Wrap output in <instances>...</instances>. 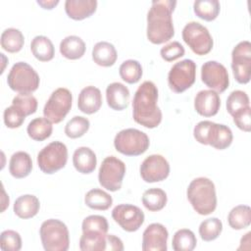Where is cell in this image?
<instances>
[{
	"instance_id": "6da1fadb",
	"label": "cell",
	"mask_w": 251,
	"mask_h": 251,
	"mask_svg": "<svg viewBox=\"0 0 251 251\" xmlns=\"http://www.w3.org/2000/svg\"><path fill=\"white\" fill-rule=\"evenodd\" d=\"M158 88L153 81H143L135 91L132 100L133 120L147 127H157L162 121V112L157 105Z\"/></svg>"
},
{
	"instance_id": "7a4b0ae2",
	"label": "cell",
	"mask_w": 251,
	"mask_h": 251,
	"mask_svg": "<svg viewBox=\"0 0 251 251\" xmlns=\"http://www.w3.org/2000/svg\"><path fill=\"white\" fill-rule=\"evenodd\" d=\"M176 1L154 0L147 13V38L153 44H162L175 35L172 14Z\"/></svg>"
},
{
	"instance_id": "3957f363",
	"label": "cell",
	"mask_w": 251,
	"mask_h": 251,
	"mask_svg": "<svg viewBox=\"0 0 251 251\" xmlns=\"http://www.w3.org/2000/svg\"><path fill=\"white\" fill-rule=\"evenodd\" d=\"M186 195L191 206L199 215H210L216 210V188L210 178L200 176L191 180L187 187Z\"/></svg>"
},
{
	"instance_id": "277c9868",
	"label": "cell",
	"mask_w": 251,
	"mask_h": 251,
	"mask_svg": "<svg viewBox=\"0 0 251 251\" xmlns=\"http://www.w3.org/2000/svg\"><path fill=\"white\" fill-rule=\"evenodd\" d=\"M42 246L46 251H67L70 247V233L67 226L60 220L49 219L39 229Z\"/></svg>"
},
{
	"instance_id": "5b68a950",
	"label": "cell",
	"mask_w": 251,
	"mask_h": 251,
	"mask_svg": "<svg viewBox=\"0 0 251 251\" xmlns=\"http://www.w3.org/2000/svg\"><path fill=\"white\" fill-rule=\"evenodd\" d=\"M39 82L38 74L25 62L14 64L7 76L9 87L19 93H32L38 88Z\"/></svg>"
},
{
	"instance_id": "8992f818",
	"label": "cell",
	"mask_w": 251,
	"mask_h": 251,
	"mask_svg": "<svg viewBox=\"0 0 251 251\" xmlns=\"http://www.w3.org/2000/svg\"><path fill=\"white\" fill-rule=\"evenodd\" d=\"M150 144L148 135L137 128L119 131L114 139L116 150L126 156H138L146 152Z\"/></svg>"
},
{
	"instance_id": "52a82bcc",
	"label": "cell",
	"mask_w": 251,
	"mask_h": 251,
	"mask_svg": "<svg viewBox=\"0 0 251 251\" xmlns=\"http://www.w3.org/2000/svg\"><path fill=\"white\" fill-rule=\"evenodd\" d=\"M68 161L67 146L61 141H53L37 154V165L44 174H54L63 169Z\"/></svg>"
},
{
	"instance_id": "ba28073f",
	"label": "cell",
	"mask_w": 251,
	"mask_h": 251,
	"mask_svg": "<svg viewBox=\"0 0 251 251\" xmlns=\"http://www.w3.org/2000/svg\"><path fill=\"white\" fill-rule=\"evenodd\" d=\"M182 39L196 55L208 54L214 45L208 28L198 22L187 23L182 29Z\"/></svg>"
},
{
	"instance_id": "9c48e42d",
	"label": "cell",
	"mask_w": 251,
	"mask_h": 251,
	"mask_svg": "<svg viewBox=\"0 0 251 251\" xmlns=\"http://www.w3.org/2000/svg\"><path fill=\"white\" fill-rule=\"evenodd\" d=\"M125 175V163L115 156H108L102 161L99 168L98 180L102 187L115 192L122 187Z\"/></svg>"
},
{
	"instance_id": "30bf717a",
	"label": "cell",
	"mask_w": 251,
	"mask_h": 251,
	"mask_svg": "<svg viewBox=\"0 0 251 251\" xmlns=\"http://www.w3.org/2000/svg\"><path fill=\"white\" fill-rule=\"evenodd\" d=\"M73 95L68 88L59 87L54 90L43 108V115L53 124L61 123L72 108Z\"/></svg>"
},
{
	"instance_id": "8fae6325",
	"label": "cell",
	"mask_w": 251,
	"mask_h": 251,
	"mask_svg": "<svg viewBox=\"0 0 251 251\" xmlns=\"http://www.w3.org/2000/svg\"><path fill=\"white\" fill-rule=\"evenodd\" d=\"M195 77L196 64L191 59H184L171 68L168 75V83L174 92L181 93L192 86Z\"/></svg>"
},
{
	"instance_id": "7c38bea8",
	"label": "cell",
	"mask_w": 251,
	"mask_h": 251,
	"mask_svg": "<svg viewBox=\"0 0 251 251\" xmlns=\"http://www.w3.org/2000/svg\"><path fill=\"white\" fill-rule=\"evenodd\" d=\"M231 69L238 83L245 84L250 80L251 74V43L248 40L240 41L231 52Z\"/></svg>"
},
{
	"instance_id": "4fadbf2b",
	"label": "cell",
	"mask_w": 251,
	"mask_h": 251,
	"mask_svg": "<svg viewBox=\"0 0 251 251\" xmlns=\"http://www.w3.org/2000/svg\"><path fill=\"white\" fill-rule=\"evenodd\" d=\"M202 81L217 93L224 92L229 84L226 67L217 61H207L201 67Z\"/></svg>"
},
{
	"instance_id": "5bb4252c",
	"label": "cell",
	"mask_w": 251,
	"mask_h": 251,
	"mask_svg": "<svg viewBox=\"0 0 251 251\" xmlns=\"http://www.w3.org/2000/svg\"><path fill=\"white\" fill-rule=\"evenodd\" d=\"M112 218L124 230L133 232L142 226L145 216L142 210L137 206L120 204L113 209Z\"/></svg>"
},
{
	"instance_id": "9a60e30c",
	"label": "cell",
	"mask_w": 251,
	"mask_h": 251,
	"mask_svg": "<svg viewBox=\"0 0 251 251\" xmlns=\"http://www.w3.org/2000/svg\"><path fill=\"white\" fill-rule=\"evenodd\" d=\"M139 172L145 182H158L169 176L170 165L162 155L153 154L144 159L140 165Z\"/></svg>"
},
{
	"instance_id": "2e32d148",
	"label": "cell",
	"mask_w": 251,
	"mask_h": 251,
	"mask_svg": "<svg viewBox=\"0 0 251 251\" xmlns=\"http://www.w3.org/2000/svg\"><path fill=\"white\" fill-rule=\"evenodd\" d=\"M169 232L165 226L159 223L149 225L142 234L143 251H167Z\"/></svg>"
},
{
	"instance_id": "e0dca14e",
	"label": "cell",
	"mask_w": 251,
	"mask_h": 251,
	"mask_svg": "<svg viewBox=\"0 0 251 251\" xmlns=\"http://www.w3.org/2000/svg\"><path fill=\"white\" fill-rule=\"evenodd\" d=\"M221 107L219 94L212 89L200 90L194 98L195 111L203 117H212L218 114Z\"/></svg>"
},
{
	"instance_id": "ac0fdd59",
	"label": "cell",
	"mask_w": 251,
	"mask_h": 251,
	"mask_svg": "<svg viewBox=\"0 0 251 251\" xmlns=\"http://www.w3.org/2000/svg\"><path fill=\"white\" fill-rule=\"evenodd\" d=\"M102 105V94L99 88L89 85L81 89L77 99L78 110L84 114L96 113Z\"/></svg>"
},
{
	"instance_id": "d6986e66",
	"label": "cell",
	"mask_w": 251,
	"mask_h": 251,
	"mask_svg": "<svg viewBox=\"0 0 251 251\" xmlns=\"http://www.w3.org/2000/svg\"><path fill=\"white\" fill-rule=\"evenodd\" d=\"M130 93L128 88L121 82H112L106 88V99L108 106L116 111L127 108Z\"/></svg>"
},
{
	"instance_id": "ffe728a7",
	"label": "cell",
	"mask_w": 251,
	"mask_h": 251,
	"mask_svg": "<svg viewBox=\"0 0 251 251\" xmlns=\"http://www.w3.org/2000/svg\"><path fill=\"white\" fill-rule=\"evenodd\" d=\"M97 8L96 0H67L65 11L67 15L75 21H80L90 17Z\"/></svg>"
},
{
	"instance_id": "44dd1931",
	"label": "cell",
	"mask_w": 251,
	"mask_h": 251,
	"mask_svg": "<svg viewBox=\"0 0 251 251\" xmlns=\"http://www.w3.org/2000/svg\"><path fill=\"white\" fill-rule=\"evenodd\" d=\"M232 139V131L227 126L213 122L208 135V145L218 150H224L231 144Z\"/></svg>"
},
{
	"instance_id": "7402d4cb",
	"label": "cell",
	"mask_w": 251,
	"mask_h": 251,
	"mask_svg": "<svg viewBox=\"0 0 251 251\" xmlns=\"http://www.w3.org/2000/svg\"><path fill=\"white\" fill-rule=\"evenodd\" d=\"M73 164L78 173L86 175L95 170L97 158L95 153L89 147L81 146L75 150L73 155Z\"/></svg>"
},
{
	"instance_id": "603a6c76",
	"label": "cell",
	"mask_w": 251,
	"mask_h": 251,
	"mask_svg": "<svg viewBox=\"0 0 251 251\" xmlns=\"http://www.w3.org/2000/svg\"><path fill=\"white\" fill-rule=\"evenodd\" d=\"M32 170V160L28 153L18 151L11 156L9 162V172L16 178L27 176Z\"/></svg>"
},
{
	"instance_id": "cb8c5ba5",
	"label": "cell",
	"mask_w": 251,
	"mask_h": 251,
	"mask_svg": "<svg viewBox=\"0 0 251 251\" xmlns=\"http://www.w3.org/2000/svg\"><path fill=\"white\" fill-rule=\"evenodd\" d=\"M117 58V50L110 42L99 41L92 49V59L98 66L111 67L116 63Z\"/></svg>"
},
{
	"instance_id": "d4e9b609",
	"label": "cell",
	"mask_w": 251,
	"mask_h": 251,
	"mask_svg": "<svg viewBox=\"0 0 251 251\" xmlns=\"http://www.w3.org/2000/svg\"><path fill=\"white\" fill-rule=\"evenodd\" d=\"M40 208L38 198L31 194H25L18 197L14 203V213L21 219H30L34 217Z\"/></svg>"
},
{
	"instance_id": "484cf974",
	"label": "cell",
	"mask_w": 251,
	"mask_h": 251,
	"mask_svg": "<svg viewBox=\"0 0 251 251\" xmlns=\"http://www.w3.org/2000/svg\"><path fill=\"white\" fill-rule=\"evenodd\" d=\"M84 41L76 35H69L65 37L60 43L61 54L70 60H76L81 58L85 53Z\"/></svg>"
},
{
	"instance_id": "4316f807",
	"label": "cell",
	"mask_w": 251,
	"mask_h": 251,
	"mask_svg": "<svg viewBox=\"0 0 251 251\" xmlns=\"http://www.w3.org/2000/svg\"><path fill=\"white\" fill-rule=\"evenodd\" d=\"M106 232L87 230L82 231L79 238V249L81 251H104L106 250Z\"/></svg>"
},
{
	"instance_id": "83f0119b",
	"label": "cell",
	"mask_w": 251,
	"mask_h": 251,
	"mask_svg": "<svg viewBox=\"0 0 251 251\" xmlns=\"http://www.w3.org/2000/svg\"><path fill=\"white\" fill-rule=\"evenodd\" d=\"M30 50L32 55L41 62H48L55 55V48L52 41L44 35H37L31 40Z\"/></svg>"
},
{
	"instance_id": "f1b7e54d",
	"label": "cell",
	"mask_w": 251,
	"mask_h": 251,
	"mask_svg": "<svg viewBox=\"0 0 251 251\" xmlns=\"http://www.w3.org/2000/svg\"><path fill=\"white\" fill-rule=\"evenodd\" d=\"M26 131L31 139L36 141H43L51 135L53 131V126L47 118L39 117L29 122L26 127Z\"/></svg>"
},
{
	"instance_id": "f546056e",
	"label": "cell",
	"mask_w": 251,
	"mask_h": 251,
	"mask_svg": "<svg viewBox=\"0 0 251 251\" xmlns=\"http://www.w3.org/2000/svg\"><path fill=\"white\" fill-rule=\"evenodd\" d=\"M84 203L93 210L105 211L113 204L112 196L100 188L90 189L84 196Z\"/></svg>"
},
{
	"instance_id": "4dcf8cb0",
	"label": "cell",
	"mask_w": 251,
	"mask_h": 251,
	"mask_svg": "<svg viewBox=\"0 0 251 251\" xmlns=\"http://www.w3.org/2000/svg\"><path fill=\"white\" fill-rule=\"evenodd\" d=\"M227 222L231 228L239 230L246 228L251 224V209L247 205L233 207L227 216Z\"/></svg>"
},
{
	"instance_id": "1f68e13d",
	"label": "cell",
	"mask_w": 251,
	"mask_h": 251,
	"mask_svg": "<svg viewBox=\"0 0 251 251\" xmlns=\"http://www.w3.org/2000/svg\"><path fill=\"white\" fill-rule=\"evenodd\" d=\"M141 200L142 204L147 210L151 212H157L166 206L168 198L167 193L163 189L153 187L143 192Z\"/></svg>"
},
{
	"instance_id": "d6a6232c",
	"label": "cell",
	"mask_w": 251,
	"mask_h": 251,
	"mask_svg": "<svg viewBox=\"0 0 251 251\" xmlns=\"http://www.w3.org/2000/svg\"><path fill=\"white\" fill-rule=\"evenodd\" d=\"M1 46L10 53L19 52L25 43V37L22 31L15 27L6 28L1 34Z\"/></svg>"
},
{
	"instance_id": "836d02e7",
	"label": "cell",
	"mask_w": 251,
	"mask_h": 251,
	"mask_svg": "<svg viewBox=\"0 0 251 251\" xmlns=\"http://www.w3.org/2000/svg\"><path fill=\"white\" fill-rule=\"evenodd\" d=\"M193 10L198 18L211 22L219 16L221 5L218 0H196Z\"/></svg>"
},
{
	"instance_id": "e575fe53",
	"label": "cell",
	"mask_w": 251,
	"mask_h": 251,
	"mask_svg": "<svg viewBox=\"0 0 251 251\" xmlns=\"http://www.w3.org/2000/svg\"><path fill=\"white\" fill-rule=\"evenodd\" d=\"M197 239L194 232L188 228H181L176 231L172 240L175 251H192L196 247Z\"/></svg>"
},
{
	"instance_id": "d590c367",
	"label": "cell",
	"mask_w": 251,
	"mask_h": 251,
	"mask_svg": "<svg viewBox=\"0 0 251 251\" xmlns=\"http://www.w3.org/2000/svg\"><path fill=\"white\" fill-rule=\"evenodd\" d=\"M119 74L123 80L127 83H136L142 76L143 71L141 64L136 60H126L123 62L119 68Z\"/></svg>"
},
{
	"instance_id": "8d00e7d4",
	"label": "cell",
	"mask_w": 251,
	"mask_h": 251,
	"mask_svg": "<svg viewBox=\"0 0 251 251\" xmlns=\"http://www.w3.org/2000/svg\"><path fill=\"white\" fill-rule=\"evenodd\" d=\"M223 230V224L218 218L204 220L199 226V235L204 241H212L219 237Z\"/></svg>"
},
{
	"instance_id": "74e56055",
	"label": "cell",
	"mask_w": 251,
	"mask_h": 251,
	"mask_svg": "<svg viewBox=\"0 0 251 251\" xmlns=\"http://www.w3.org/2000/svg\"><path fill=\"white\" fill-rule=\"evenodd\" d=\"M90 123L87 118L75 116L65 126V133L70 138H78L87 132Z\"/></svg>"
},
{
	"instance_id": "f35d334b",
	"label": "cell",
	"mask_w": 251,
	"mask_h": 251,
	"mask_svg": "<svg viewBox=\"0 0 251 251\" xmlns=\"http://www.w3.org/2000/svg\"><path fill=\"white\" fill-rule=\"evenodd\" d=\"M249 103V97L246 92L242 90H234L226 99V110L232 116L236 112L250 106Z\"/></svg>"
},
{
	"instance_id": "ab89813d",
	"label": "cell",
	"mask_w": 251,
	"mask_h": 251,
	"mask_svg": "<svg viewBox=\"0 0 251 251\" xmlns=\"http://www.w3.org/2000/svg\"><path fill=\"white\" fill-rule=\"evenodd\" d=\"M12 105L19 108L25 116L34 114L37 110V100L31 93H19L13 98Z\"/></svg>"
},
{
	"instance_id": "60d3db41",
	"label": "cell",
	"mask_w": 251,
	"mask_h": 251,
	"mask_svg": "<svg viewBox=\"0 0 251 251\" xmlns=\"http://www.w3.org/2000/svg\"><path fill=\"white\" fill-rule=\"evenodd\" d=\"M0 247L3 251H19L22 248V238L19 232L7 229L0 236Z\"/></svg>"
},
{
	"instance_id": "b9f144b4",
	"label": "cell",
	"mask_w": 251,
	"mask_h": 251,
	"mask_svg": "<svg viewBox=\"0 0 251 251\" xmlns=\"http://www.w3.org/2000/svg\"><path fill=\"white\" fill-rule=\"evenodd\" d=\"M25 117L26 116L19 108H17L14 105L7 107L3 113L4 124L6 125L7 127H10V128L20 127L24 124Z\"/></svg>"
},
{
	"instance_id": "7bdbcfd3",
	"label": "cell",
	"mask_w": 251,
	"mask_h": 251,
	"mask_svg": "<svg viewBox=\"0 0 251 251\" xmlns=\"http://www.w3.org/2000/svg\"><path fill=\"white\" fill-rule=\"evenodd\" d=\"M81 229L82 231L95 230V231H103L108 233L109 225L105 217L100 215H90L82 221Z\"/></svg>"
},
{
	"instance_id": "ee69618b",
	"label": "cell",
	"mask_w": 251,
	"mask_h": 251,
	"mask_svg": "<svg viewBox=\"0 0 251 251\" xmlns=\"http://www.w3.org/2000/svg\"><path fill=\"white\" fill-rule=\"evenodd\" d=\"M185 53L184 47L178 41H173L166 44L161 48L160 54L161 57L167 62H173L180 57H182Z\"/></svg>"
},
{
	"instance_id": "f6af8a7d",
	"label": "cell",
	"mask_w": 251,
	"mask_h": 251,
	"mask_svg": "<svg viewBox=\"0 0 251 251\" xmlns=\"http://www.w3.org/2000/svg\"><path fill=\"white\" fill-rule=\"evenodd\" d=\"M235 126L243 131L249 132L251 130V108L250 106L236 112L232 115Z\"/></svg>"
},
{
	"instance_id": "bcb514c9",
	"label": "cell",
	"mask_w": 251,
	"mask_h": 251,
	"mask_svg": "<svg viewBox=\"0 0 251 251\" xmlns=\"http://www.w3.org/2000/svg\"><path fill=\"white\" fill-rule=\"evenodd\" d=\"M106 250L110 251H123L124 244L121 238L114 234H107L106 237Z\"/></svg>"
},
{
	"instance_id": "7dc6e473",
	"label": "cell",
	"mask_w": 251,
	"mask_h": 251,
	"mask_svg": "<svg viewBox=\"0 0 251 251\" xmlns=\"http://www.w3.org/2000/svg\"><path fill=\"white\" fill-rule=\"evenodd\" d=\"M37 4L40 5L43 9L51 10L59 4V0H37Z\"/></svg>"
},
{
	"instance_id": "c3c4849f",
	"label": "cell",
	"mask_w": 251,
	"mask_h": 251,
	"mask_svg": "<svg viewBox=\"0 0 251 251\" xmlns=\"http://www.w3.org/2000/svg\"><path fill=\"white\" fill-rule=\"evenodd\" d=\"M250 235H251V232L249 231V232H247L242 238H241V240H240V244H242V243H244L246 246V249H250Z\"/></svg>"
}]
</instances>
